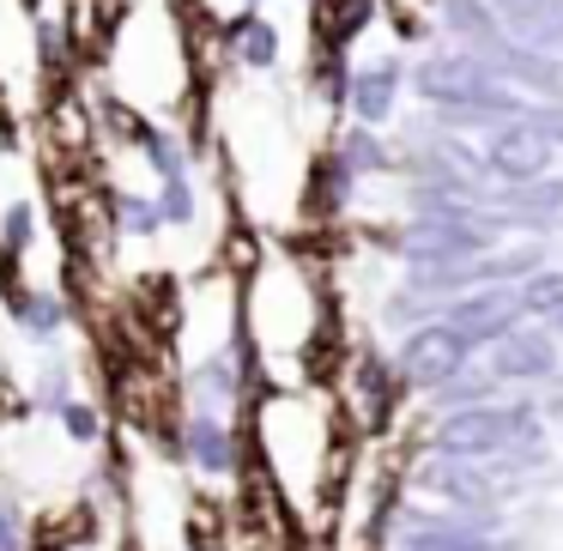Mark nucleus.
Instances as JSON below:
<instances>
[{
    "label": "nucleus",
    "instance_id": "f257e3e1",
    "mask_svg": "<svg viewBox=\"0 0 563 551\" xmlns=\"http://www.w3.org/2000/svg\"><path fill=\"white\" fill-rule=\"evenodd\" d=\"M412 91L430 103V110H449L461 115V122H521V115H533L521 103V91L509 86V79L497 74V62L478 49H442V55H424V62L412 67Z\"/></svg>",
    "mask_w": 563,
    "mask_h": 551
},
{
    "label": "nucleus",
    "instance_id": "f03ea898",
    "mask_svg": "<svg viewBox=\"0 0 563 551\" xmlns=\"http://www.w3.org/2000/svg\"><path fill=\"white\" fill-rule=\"evenodd\" d=\"M515 449H539V418L533 406H466V412L442 418L437 430V454H454V461H497V454Z\"/></svg>",
    "mask_w": 563,
    "mask_h": 551
},
{
    "label": "nucleus",
    "instance_id": "7ed1b4c3",
    "mask_svg": "<svg viewBox=\"0 0 563 551\" xmlns=\"http://www.w3.org/2000/svg\"><path fill=\"white\" fill-rule=\"evenodd\" d=\"M466 357H473V345H466L449 321H424V328H412L400 340V382H412V388H442V382H454L466 370Z\"/></svg>",
    "mask_w": 563,
    "mask_h": 551
},
{
    "label": "nucleus",
    "instance_id": "20e7f679",
    "mask_svg": "<svg viewBox=\"0 0 563 551\" xmlns=\"http://www.w3.org/2000/svg\"><path fill=\"white\" fill-rule=\"evenodd\" d=\"M442 321H449L473 352H478V345L509 340L515 321H521V285H473L466 297H454Z\"/></svg>",
    "mask_w": 563,
    "mask_h": 551
},
{
    "label": "nucleus",
    "instance_id": "39448f33",
    "mask_svg": "<svg viewBox=\"0 0 563 551\" xmlns=\"http://www.w3.org/2000/svg\"><path fill=\"white\" fill-rule=\"evenodd\" d=\"M551 140H545V128L533 122V115H521V122H503V128H490V146H485V170L497 176V183H509V188H527V183H539V176L551 170Z\"/></svg>",
    "mask_w": 563,
    "mask_h": 551
},
{
    "label": "nucleus",
    "instance_id": "423d86ee",
    "mask_svg": "<svg viewBox=\"0 0 563 551\" xmlns=\"http://www.w3.org/2000/svg\"><path fill=\"white\" fill-rule=\"evenodd\" d=\"M551 370H558L551 328H515L509 340H497V364H490L497 382H545Z\"/></svg>",
    "mask_w": 563,
    "mask_h": 551
},
{
    "label": "nucleus",
    "instance_id": "0eeeda50",
    "mask_svg": "<svg viewBox=\"0 0 563 551\" xmlns=\"http://www.w3.org/2000/svg\"><path fill=\"white\" fill-rule=\"evenodd\" d=\"M400 79H406V67L394 62V55L357 67V74H352V115H357V128H382V122H388L394 98H400Z\"/></svg>",
    "mask_w": 563,
    "mask_h": 551
},
{
    "label": "nucleus",
    "instance_id": "6e6552de",
    "mask_svg": "<svg viewBox=\"0 0 563 551\" xmlns=\"http://www.w3.org/2000/svg\"><path fill=\"white\" fill-rule=\"evenodd\" d=\"M424 491L461 503V509H485V503L497 497V485L478 473V461H454V454H437V461L424 466Z\"/></svg>",
    "mask_w": 563,
    "mask_h": 551
},
{
    "label": "nucleus",
    "instance_id": "1a4fd4ad",
    "mask_svg": "<svg viewBox=\"0 0 563 551\" xmlns=\"http://www.w3.org/2000/svg\"><path fill=\"white\" fill-rule=\"evenodd\" d=\"M490 55H497V67L503 74H515V91H545V98H558L563 103V67L558 62H545L539 49H521V43H490Z\"/></svg>",
    "mask_w": 563,
    "mask_h": 551
},
{
    "label": "nucleus",
    "instance_id": "9d476101",
    "mask_svg": "<svg viewBox=\"0 0 563 551\" xmlns=\"http://www.w3.org/2000/svg\"><path fill=\"white\" fill-rule=\"evenodd\" d=\"M406 551H490V527H478V521H418V527H406Z\"/></svg>",
    "mask_w": 563,
    "mask_h": 551
},
{
    "label": "nucleus",
    "instance_id": "9b49d317",
    "mask_svg": "<svg viewBox=\"0 0 563 551\" xmlns=\"http://www.w3.org/2000/svg\"><path fill=\"white\" fill-rule=\"evenodd\" d=\"M224 43H231L236 62H249V67H273V62H279V31H273L267 19H255V7L224 25Z\"/></svg>",
    "mask_w": 563,
    "mask_h": 551
},
{
    "label": "nucleus",
    "instance_id": "f8f14e48",
    "mask_svg": "<svg viewBox=\"0 0 563 551\" xmlns=\"http://www.w3.org/2000/svg\"><path fill=\"white\" fill-rule=\"evenodd\" d=\"M442 19H449V31L466 37V49H478V55H485L490 43H503V25L485 0H442Z\"/></svg>",
    "mask_w": 563,
    "mask_h": 551
},
{
    "label": "nucleus",
    "instance_id": "ddd939ff",
    "mask_svg": "<svg viewBox=\"0 0 563 551\" xmlns=\"http://www.w3.org/2000/svg\"><path fill=\"white\" fill-rule=\"evenodd\" d=\"M188 454H195L200 473H224V466L236 461V442H231V430H224V418L200 412L195 425H188Z\"/></svg>",
    "mask_w": 563,
    "mask_h": 551
},
{
    "label": "nucleus",
    "instance_id": "4468645a",
    "mask_svg": "<svg viewBox=\"0 0 563 551\" xmlns=\"http://www.w3.org/2000/svg\"><path fill=\"white\" fill-rule=\"evenodd\" d=\"M13 321L31 333V340H55V333H62V304H55L49 291L13 285Z\"/></svg>",
    "mask_w": 563,
    "mask_h": 551
},
{
    "label": "nucleus",
    "instance_id": "2eb2a0df",
    "mask_svg": "<svg viewBox=\"0 0 563 551\" xmlns=\"http://www.w3.org/2000/svg\"><path fill=\"white\" fill-rule=\"evenodd\" d=\"M563 309V273L558 267H539L533 279H521V316L551 321Z\"/></svg>",
    "mask_w": 563,
    "mask_h": 551
},
{
    "label": "nucleus",
    "instance_id": "dca6fc26",
    "mask_svg": "<svg viewBox=\"0 0 563 551\" xmlns=\"http://www.w3.org/2000/svg\"><path fill=\"white\" fill-rule=\"evenodd\" d=\"M140 152H146V164L158 170V183H176V176H188L183 164V146H176L164 128H140Z\"/></svg>",
    "mask_w": 563,
    "mask_h": 551
},
{
    "label": "nucleus",
    "instance_id": "f3484780",
    "mask_svg": "<svg viewBox=\"0 0 563 551\" xmlns=\"http://www.w3.org/2000/svg\"><path fill=\"white\" fill-rule=\"evenodd\" d=\"M31 236H37V207H31V200H13V207L0 212V249H7V255H25Z\"/></svg>",
    "mask_w": 563,
    "mask_h": 551
},
{
    "label": "nucleus",
    "instance_id": "a211bd4d",
    "mask_svg": "<svg viewBox=\"0 0 563 551\" xmlns=\"http://www.w3.org/2000/svg\"><path fill=\"white\" fill-rule=\"evenodd\" d=\"M340 158L352 164V170H382V164H388V152H382L376 128H352V134L340 140Z\"/></svg>",
    "mask_w": 563,
    "mask_h": 551
},
{
    "label": "nucleus",
    "instance_id": "6ab92c4d",
    "mask_svg": "<svg viewBox=\"0 0 563 551\" xmlns=\"http://www.w3.org/2000/svg\"><path fill=\"white\" fill-rule=\"evenodd\" d=\"M515 212H533V219H551V212H563V183L539 176V183L515 188Z\"/></svg>",
    "mask_w": 563,
    "mask_h": 551
},
{
    "label": "nucleus",
    "instance_id": "aec40b11",
    "mask_svg": "<svg viewBox=\"0 0 563 551\" xmlns=\"http://www.w3.org/2000/svg\"><path fill=\"white\" fill-rule=\"evenodd\" d=\"M357 394H364V406H369V425H382V412H388V370H382V357H364V364H357Z\"/></svg>",
    "mask_w": 563,
    "mask_h": 551
},
{
    "label": "nucleus",
    "instance_id": "412c9836",
    "mask_svg": "<svg viewBox=\"0 0 563 551\" xmlns=\"http://www.w3.org/2000/svg\"><path fill=\"white\" fill-rule=\"evenodd\" d=\"M316 91H328V103H352V74H345V49H328L316 62Z\"/></svg>",
    "mask_w": 563,
    "mask_h": 551
},
{
    "label": "nucleus",
    "instance_id": "4be33fe9",
    "mask_svg": "<svg viewBox=\"0 0 563 551\" xmlns=\"http://www.w3.org/2000/svg\"><path fill=\"white\" fill-rule=\"evenodd\" d=\"M158 212H164V224H195L200 200H195V188H188V176H176V183L158 188Z\"/></svg>",
    "mask_w": 563,
    "mask_h": 551
},
{
    "label": "nucleus",
    "instance_id": "5701e85b",
    "mask_svg": "<svg viewBox=\"0 0 563 551\" xmlns=\"http://www.w3.org/2000/svg\"><path fill=\"white\" fill-rule=\"evenodd\" d=\"M115 212H122V224L134 236H152V231H164V212H158V200H146V195H122L115 200Z\"/></svg>",
    "mask_w": 563,
    "mask_h": 551
},
{
    "label": "nucleus",
    "instance_id": "b1692460",
    "mask_svg": "<svg viewBox=\"0 0 563 551\" xmlns=\"http://www.w3.org/2000/svg\"><path fill=\"white\" fill-rule=\"evenodd\" d=\"M195 388L207 394V400H231V394H236V364L224 352L207 357V364H200V376H195Z\"/></svg>",
    "mask_w": 563,
    "mask_h": 551
},
{
    "label": "nucleus",
    "instance_id": "393cba45",
    "mask_svg": "<svg viewBox=\"0 0 563 551\" xmlns=\"http://www.w3.org/2000/svg\"><path fill=\"white\" fill-rule=\"evenodd\" d=\"M62 425H67V437H74V442H91V437H98V412H91V406H62Z\"/></svg>",
    "mask_w": 563,
    "mask_h": 551
},
{
    "label": "nucleus",
    "instance_id": "a878e982",
    "mask_svg": "<svg viewBox=\"0 0 563 551\" xmlns=\"http://www.w3.org/2000/svg\"><path fill=\"white\" fill-rule=\"evenodd\" d=\"M533 122L545 128V140H551V146H563V103H558V110H533Z\"/></svg>",
    "mask_w": 563,
    "mask_h": 551
},
{
    "label": "nucleus",
    "instance_id": "bb28decb",
    "mask_svg": "<svg viewBox=\"0 0 563 551\" xmlns=\"http://www.w3.org/2000/svg\"><path fill=\"white\" fill-rule=\"evenodd\" d=\"M0 551H19V515L0 503Z\"/></svg>",
    "mask_w": 563,
    "mask_h": 551
},
{
    "label": "nucleus",
    "instance_id": "cd10ccee",
    "mask_svg": "<svg viewBox=\"0 0 563 551\" xmlns=\"http://www.w3.org/2000/svg\"><path fill=\"white\" fill-rule=\"evenodd\" d=\"M503 7H509V13H558L563 0H503Z\"/></svg>",
    "mask_w": 563,
    "mask_h": 551
},
{
    "label": "nucleus",
    "instance_id": "c85d7f7f",
    "mask_svg": "<svg viewBox=\"0 0 563 551\" xmlns=\"http://www.w3.org/2000/svg\"><path fill=\"white\" fill-rule=\"evenodd\" d=\"M545 328H551V340H558V333H563V309H558V316H551V321H545Z\"/></svg>",
    "mask_w": 563,
    "mask_h": 551
},
{
    "label": "nucleus",
    "instance_id": "c756f323",
    "mask_svg": "<svg viewBox=\"0 0 563 551\" xmlns=\"http://www.w3.org/2000/svg\"><path fill=\"white\" fill-rule=\"evenodd\" d=\"M243 7H255V0H243Z\"/></svg>",
    "mask_w": 563,
    "mask_h": 551
}]
</instances>
